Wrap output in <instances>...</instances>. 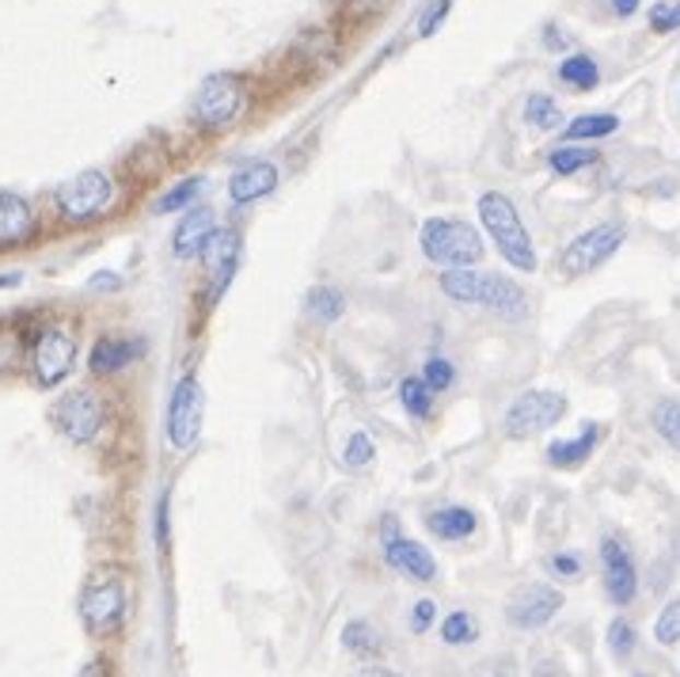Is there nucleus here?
I'll use <instances>...</instances> for the list:
<instances>
[{
	"instance_id": "nucleus-7",
	"label": "nucleus",
	"mask_w": 680,
	"mask_h": 677,
	"mask_svg": "<svg viewBox=\"0 0 680 677\" xmlns=\"http://www.w3.org/2000/svg\"><path fill=\"white\" fill-rule=\"evenodd\" d=\"M566 408H571V404H566L563 393H551V388H529V393H521L506 408L502 427H506L509 437H529V434H540V430L555 427L559 419L566 416Z\"/></svg>"
},
{
	"instance_id": "nucleus-8",
	"label": "nucleus",
	"mask_w": 680,
	"mask_h": 677,
	"mask_svg": "<svg viewBox=\"0 0 680 677\" xmlns=\"http://www.w3.org/2000/svg\"><path fill=\"white\" fill-rule=\"evenodd\" d=\"M77 365V336L61 324L43 328L31 350V370H35L38 388H58Z\"/></svg>"
},
{
	"instance_id": "nucleus-32",
	"label": "nucleus",
	"mask_w": 680,
	"mask_h": 677,
	"mask_svg": "<svg viewBox=\"0 0 680 677\" xmlns=\"http://www.w3.org/2000/svg\"><path fill=\"white\" fill-rule=\"evenodd\" d=\"M373 457H377V445H373V437L365 434V430H354V434L347 437V445H342V465L347 468H370Z\"/></svg>"
},
{
	"instance_id": "nucleus-40",
	"label": "nucleus",
	"mask_w": 680,
	"mask_h": 677,
	"mask_svg": "<svg viewBox=\"0 0 680 677\" xmlns=\"http://www.w3.org/2000/svg\"><path fill=\"white\" fill-rule=\"evenodd\" d=\"M80 677H115V674H110L107 658H95V663H87L84 670H80Z\"/></svg>"
},
{
	"instance_id": "nucleus-4",
	"label": "nucleus",
	"mask_w": 680,
	"mask_h": 677,
	"mask_svg": "<svg viewBox=\"0 0 680 677\" xmlns=\"http://www.w3.org/2000/svg\"><path fill=\"white\" fill-rule=\"evenodd\" d=\"M115 202V179L99 168H87L73 175L69 183H61L58 195H54V206H58L61 221L69 225H87V221H99L103 213Z\"/></svg>"
},
{
	"instance_id": "nucleus-44",
	"label": "nucleus",
	"mask_w": 680,
	"mask_h": 677,
	"mask_svg": "<svg viewBox=\"0 0 680 677\" xmlns=\"http://www.w3.org/2000/svg\"><path fill=\"white\" fill-rule=\"evenodd\" d=\"M23 282V270H4L0 275V290H12V285H20Z\"/></svg>"
},
{
	"instance_id": "nucleus-1",
	"label": "nucleus",
	"mask_w": 680,
	"mask_h": 677,
	"mask_svg": "<svg viewBox=\"0 0 680 677\" xmlns=\"http://www.w3.org/2000/svg\"><path fill=\"white\" fill-rule=\"evenodd\" d=\"M442 293L456 301V305L486 308L499 320H525L529 316V293L521 290V282H514L506 275H491V270H445Z\"/></svg>"
},
{
	"instance_id": "nucleus-27",
	"label": "nucleus",
	"mask_w": 680,
	"mask_h": 677,
	"mask_svg": "<svg viewBox=\"0 0 680 677\" xmlns=\"http://www.w3.org/2000/svg\"><path fill=\"white\" fill-rule=\"evenodd\" d=\"M650 423H654V430H658L661 442L673 445V450L680 453V396H666V400L654 404Z\"/></svg>"
},
{
	"instance_id": "nucleus-6",
	"label": "nucleus",
	"mask_w": 680,
	"mask_h": 677,
	"mask_svg": "<svg viewBox=\"0 0 680 677\" xmlns=\"http://www.w3.org/2000/svg\"><path fill=\"white\" fill-rule=\"evenodd\" d=\"M623 236H628V229H623L620 221H601V225H594V229H586V233H578L563 248V255L555 259L559 275H566V278L589 275V270L601 267L605 259H612V255L620 252Z\"/></svg>"
},
{
	"instance_id": "nucleus-25",
	"label": "nucleus",
	"mask_w": 680,
	"mask_h": 677,
	"mask_svg": "<svg viewBox=\"0 0 680 677\" xmlns=\"http://www.w3.org/2000/svg\"><path fill=\"white\" fill-rule=\"evenodd\" d=\"M559 81L578 87V92H589V87H597V81H601V69H597V61L589 54H571L559 66Z\"/></svg>"
},
{
	"instance_id": "nucleus-41",
	"label": "nucleus",
	"mask_w": 680,
	"mask_h": 677,
	"mask_svg": "<svg viewBox=\"0 0 680 677\" xmlns=\"http://www.w3.org/2000/svg\"><path fill=\"white\" fill-rule=\"evenodd\" d=\"M92 290H118V278H110V270H103V275L92 278Z\"/></svg>"
},
{
	"instance_id": "nucleus-19",
	"label": "nucleus",
	"mask_w": 680,
	"mask_h": 677,
	"mask_svg": "<svg viewBox=\"0 0 680 677\" xmlns=\"http://www.w3.org/2000/svg\"><path fill=\"white\" fill-rule=\"evenodd\" d=\"M278 187V168L270 161H251L244 164L239 172H232L228 179V198L236 206L255 202V198H267L270 190Z\"/></svg>"
},
{
	"instance_id": "nucleus-38",
	"label": "nucleus",
	"mask_w": 680,
	"mask_h": 677,
	"mask_svg": "<svg viewBox=\"0 0 680 677\" xmlns=\"http://www.w3.org/2000/svg\"><path fill=\"white\" fill-rule=\"evenodd\" d=\"M548 568L555 571L559 579H578V571H582V560L574 552H555L548 560Z\"/></svg>"
},
{
	"instance_id": "nucleus-29",
	"label": "nucleus",
	"mask_w": 680,
	"mask_h": 677,
	"mask_svg": "<svg viewBox=\"0 0 680 677\" xmlns=\"http://www.w3.org/2000/svg\"><path fill=\"white\" fill-rule=\"evenodd\" d=\"M476 640H479V620L471 617V612L456 609L442 620V643L445 647H464V643H476Z\"/></svg>"
},
{
	"instance_id": "nucleus-12",
	"label": "nucleus",
	"mask_w": 680,
	"mask_h": 677,
	"mask_svg": "<svg viewBox=\"0 0 680 677\" xmlns=\"http://www.w3.org/2000/svg\"><path fill=\"white\" fill-rule=\"evenodd\" d=\"M563 609V594L548 583H525L509 594L506 602V620L521 632H536V628L551 625L555 612Z\"/></svg>"
},
{
	"instance_id": "nucleus-15",
	"label": "nucleus",
	"mask_w": 680,
	"mask_h": 677,
	"mask_svg": "<svg viewBox=\"0 0 680 677\" xmlns=\"http://www.w3.org/2000/svg\"><path fill=\"white\" fill-rule=\"evenodd\" d=\"M384 563L399 575L414 579V583H434L437 575V563L430 556V548H422L419 540H407V537H388L384 540Z\"/></svg>"
},
{
	"instance_id": "nucleus-17",
	"label": "nucleus",
	"mask_w": 680,
	"mask_h": 677,
	"mask_svg": "<svg viewBox=\"0 0 680 677\" xmlns=\"http://www.w3.org/2000/svg\"><path fill=\"white\" fill-rule=\"evenodd\" d=\"M145 354V342L141 339H130V336H99L92 347V354H87V365H92L95 377H110V373L126 370V365H133L138 358Z\"/></svg>"
},
{
	"instance_id": "nucleus-42",
	"label": "nucleus",
	"mask_w": 680,
	"mask_h": 677,
	"mask_svg": "<svg viewBox=\"0 0 680 677\" xmlns=\"http://www.w3.org/2000/svg\"><path fill=\"white\" fill-rule=\"evenodd\" d=\"M543 43H548L551 50H566V46H571V38H566V35H555V27H548V35H543Z\"/></svg>"
},
{
	"instance_id": "nucleus-31",
	"label": "nucleus",
	"mask_w": 680,
	"mask_h": 677,
	"mask_svg": "<svg viewBox=\"0 0 680 677\" xmlns=\"http://www.w3.org/2000/svg\"><path fill=\"white\" fill-rule=\"evenodd\" d=\"M548 164H551V172H559V175H574V172L589 168V164H597V153L582 145H563L548 156Z\"/></svg>"
},
{
	"instance_id": "nucleus-28",
	"label": "nucleus",
	"mask_w": 680,
	"mask_h": 677,
	"mask_svg": "<svg viewBox=\"0 0 680 677\" xmlns=\"http://www.w3.org/2000/svg\"><path fill=\"white\" fill-rule=\"evenodd\" d=\"M308 313L316 316L319 324H335L347 313V297H342V290H335V285H316V290L308 293Z\"/></svg>"
},
{
	"instance_id": "nucleus-37",
	"label": "nucleus",
	"mask_w": 680,
	"mask_h": 677,
	"mask_svg": "<svg viewBox=\"0 0 680 677\" xmlns=\"http://www.w3.org/2000/svg\"><path fill=\"white\" fill-rule=\"evenodd\" d=\"M449 8H453V0H430L426 12L419 15V38H430V35H434V31L445 23V15H449Z\"/></svg>"
},
{
	"instance_id": "nucleus-5",
	"label": "nucleus",
	"mask_w": 680,
	"mask_h": 677,
	"mask_svg": "<svg viewBox=\"0 0 680 677\" xmlns=\"http://www.w3.org/2000/svg\"><path fill=\"white\" fill-rule=\"evenodd\" d=\"M80 620L92 635L107 640V635L122 632L126 625V583L118 575H99L84 586L80 594Z\"/></svg>"
},
{
	"instance_id": "nucleus-33",
	"label": "nucleus",
	"mask_w": 680,
	"mask_h": 677,
	"mask_svg": "<svg viewBox=\"0 0 680 677\" xmlns=\"http://www.w3.org/2000/svg\"><path fill=\"white\" fill-rule=\"evenodd\" d=\"M654 640H658L661 647H673V643H680V594L669 597V605L658 612V625H654Z\"/></svg>"
},
{
	"instance_id": "nucleus-14",
	"label": "nucleus",
	"mask_w": 680,
	"mask_h": 677,
	"mask_svg": "<svg viewBox=\"0 0 680 677\" xmlns=\"http://www.w3.org/2000/svg\"><path fill=\"white\" fill-rule=\"evenodd\" d=\"M601 568H605V591L615 605H631L638 594V575L631 552L623 548V540L605 537L601 540Z\"/></svg>"
},
{
	"instance_id": "nucleus-20",
	"label": "nucleus",
	"mask_w": 680,
	"mask_h": 677,
	"mask_svg": "<svg viewBox=\"0 0 680 677\" xmlns=\"http://www.w3.org/2000/svg\"><path fill=\"white\" fill-rule=\"evenodd\" d=\"M426 529L437 540H468L479 529V517L468 506H442V510H430Z\"/></svg>"
},
{
	"instance_id": "nucleus-30",
	"label": "nucleus",
	"mask_w": 680,
	"mask_h": 677,
	"mask_svg": "<svg viewBox=\"0 0 680 677\" xmlns=\"http://www.w3.org/2000/svg\"><path fill=\"white\" fill-rule=\"evenodd\" d=\"M525 122L536 126V130H559V122H563V110H559V103L551 100V95H529V103H525Z\"/></svg>"
},
{
	"instance_id": "nucleus-26",
	"label": "nucleus",
	"mask_w": 680,
	"mask_h": 677,
	"mask_svg": "<svg viewBox=\"0 0 680 677\" xmlns=\"http://www.w3.org/2000/svg\"><path fill=\"white\" fill-rule=\"evenodd\" d=\"M202 190H206V179H202V175H190V179L175 183L172 190H164V195L156 198V206H152V210H156V213H179V210H190V206H195V198L202 195Z\"/></svg>"
},
{
	"instance_id": "nucleus-43",
	"label": "nucleus",
	"mask_w": 680,
	"mask_h": 677,
	"mask_svg": "<svg viewBox=\"0 0 680 677\" xmlns=\"http://www.w3.org/2000/svg\"><path fill=\"white\" fill-rule=\"evenodd\" d=\"M354 677H403V674L388 670V666H365V670H357Z\"/></svg>"
},
{
	"instance_id": "nucleus-9",
	"label": "nucleus",
	"mask_w": 680,
	"mask_h": 677,
	"mask_svg": "<svg viewBox=\"0 0 680 677\" xmlns=\"http://www.w3.org/2000/svg\"><path fill=\"white\" fill-rule=\"evenodd\" d=\"M50 423L61 430L73 445H87L103 434V423H107V411H103V400L87 388H77V393H66L50 411Z\"/></svg>"
},
{
	"instance_id": "nucleus-36",
	"label": "nucleus",
	"mask_w": 680,
	"mask_h": 677,
	"mask_svg": "<svg viewBox=\"0 0 680 677\" xmlns=\"http://www.w3.org/2000/svg\"><path fill=\"white\" fill-rule=\"evenodd\" d=\"M650 27L658 35H669V31H680V0H658L650 8Z\"/></svg>"
},
{
	"instance_id": "nucleus-34",
	"label": "nucleus",
	"mask_w": 680,
	"mask_h": 677,
	"mask_svg": "<svg viewBox=\"0 0 680 677\" xmlns=\"http://www.w3.org/2000/svg\"><path fill=\"white\" fill-rule=\"evenodd\" d=\"M422 377H426V385L434 388V393H445V388H453L456 370H453L449 358L434 354V358H426V370H422Z\"/></svg>"
},
{
	"instance_id": "nucleus-39",
	"label": "nucleus",
	"mask_w": 680,
	"mask_h": 677,
	"mask_svg": "<svg viewBox=\"0 0 680 677\" xmlns=\"http://www.w3.org/2000/svg\"><path fill=\"white\" fill-rule=\"evenodd\" d=\"M434 617H437V602H430V597H422V602L419 605H414V609H411V628H414V632H426V628L430 625H434Z\"/></svg>"
},
{
	"instance_id": "nucleus-16",
	"label": "nucleus",
	"mask_w": 680,
	"mask_h": 677,
	"mask_svg": "<svg viewBox=\"0 0 680 677\" xmlns=\"http://www.w3.org/2000/svg\"><path fill=\"white\" fill-rule=\"evenodd\" d=\"M35 210L15 190H0V248H23L35 236Z\"/></svg>"
},
{
	"instance_id": "nucleus-45",
	"label": "nucleus",
	"mask_w": 680,
	"mask_h": 677,
	"mask_svg": "<svg viewBox=\"0 0 680 677\" xmlns=\"http://www.w3.org/2000/svg\"><path fill=\"white\" fill-rule=\"evenodd\" d=\"M156 537H160V545L167 540V495L160 499V529H156Z\"/></svg>"
},
{
	"instance_id": "nucleus-10",
	"label": "nucleus",
	"mask_w": 680,
	"mask_h": 677,
	"mask_svg": "<svg viewBox=\"0 0 680 677\" xmlns=\"http://www.w3.org/2000/svg\"><path fill=\"white\" fill-rule=\"evenodd\" d=\"M202 411H206L202 381L195 373H187L172 388V400H167V442L175 450H190L198 442V434H202Z\"/></svg>"
},
{
	"instance_id": "nucleus-3",
	"label": "nucleus",
	"mask_w": 680,
	"mask_h": 677,
	"mask_svg": "<svg viewBox=\"0 0 680 677\" xmlns=\"http://www.w3.org/2000/svg\"><path fill=\"white\" fill-rule=\"evenodd\" d=\"M419 244L422 255L430 262L445 270H460V267H476L483 259V236H479L476 225L468 221H456V218H430L422 221L419 229Z\"/></svg>"
},
{
	"instance_id": "nucleus-18",
	"label": "nucleus",
	"mask_w": 680,
	"mask_h": 677,
	"mask_svg": "<svg viewBox=\"0 0 680 677\" xmlns=\"http://www.w3.org/2000/svg\"><path fill=\"white\" fill-rule=\"evenodd\" d=\"M213 229H218V218H213L210 206H198V210L190 206L172 233V255L175 259H195L202 252V244L213 236Z\"/></svg>"
},
{
	"instance_id": "nucleus-2",
	"label": "nucleus",
	"mask_w": 680,
	"mask_h": 677,
	"mask_svg": "<svg viewBox=\"0 0 680 677\" xmlns=\"http://www.w3.org/2000/svg\"><path fill=\"white\" fill-rule=\"evenodd\" d=\"M476 213H479V221H483L486 236H491V244L499 248L502 259H506L514 270H521V275H532L536 248H532V236H529V229H525L521 213H517L514 198L502 195V190H486V195H479Z\"/></svg>"
},
{
	"instance_id": "nucleus-24",
	"label": "nucleus",
	"mask_w": 680,
	"mask_h": 677,
	"mask_svg": "<svg viewBox=\"0 0 680 677\" xmlns=\"http://www.w3.org/2000/svg\"><path fill=\"white\" fill-rule=\"evenodd\" d=\"M620 130V115H608V110H597V115H578L571 126H566V138L571 141H597L608 138V133Z\"/></svg>"
},
{
	"instance_id": "nucleus-22",
	"label": "nucleus",
	"mask_w": 680,
	"mask_h": 677,
	"mask_svg": "<svg viewBox=\"0 0 680 677\" xmlns=\"http://www.w3.org/2000/svg\"><path fill=\"white\" fill-rule=\"evenodd\" d=\"M434 388L426 385V377H407L399 381V404L411 419H430L434 416Z\"/></svg>"
},
{
	"instance_id": "nucleus-35",
	"label": "nucleus",
	"mask_w": 680,
	"mask_h": 677,
	"mask_svg": "<svg viewBox=\"0 0 680 677\" xmlns=\"http://www.w3.org/2000/svg\"><path fill=\"white\" fill-rule=\"evenodd\" d=\"M608 647H612L615 658H628L631 651H635V628L623 617H615L612 625H608Z\"/></svg>"
},
{
	"instance_id": "nucleus-23",
	"label": "nucleus",
	"mask_w": 680,
	"mask_h": 677,
	"mask_svg": "<svg viewBox=\"0 0 680 677\" xmlns=\"http://www.w3.org/2000/svg\"><path fill=\"white\" fill-rule=\"evenodd\" d=\"M342 647H347L350 655L373 658L384 651V643H380V632L370 625V620H350V625L342 628Z\"/></svg>"
},
{
	"instance_id": "nucleus-46",
	"label": "nucleus",
	"mask_w": 680,
	"mask_h": 677,
	"mask_svg": "<svg viewBox=\"0 0 680 677\" xmlns=\"http://www.w3.org/2000/svg\"><path fill=\"white\" fill-rule=\"evenodd\" d=\"M638 8V0H612V12L615 15H631Z\"/></svg>"
},
{
	"instance_id": "nucleus-21",
	"label": "nucleus",
	"mask_w": 680,
	"mask_h": 677,
	"mask_svg": "<svg viewBox=\"0 0 680 677\" xmlns=\"http://www.w3.org/2000/svg\"><path fill=\"white\" fill-rule=\"evenodd\" d=\"M597 442H601V427L586 423V430H582L578 437H566V442H551L548 445V465L551 468H578L582 460L597 450Z\"/></svg>"
},
{
	"instance_id": "nucleus-13",
	"label": "nucleus",
	"mask_w": 680,
	"mask_h": 677,
	"mask_svg": "<svg viewBox=\"0 0 680 677\" xmlns=\"http://www.w3.org/2000/svg\"><path fill=\"white\" fill-rule=\"evenodd\" d=\"M239 252H244V244H239L236 229H213V236L202 244V252H198V259H202V267H206V282H210V297L213 301L228 290L232 275H236V267H239Z\"/></svg>"
},
{
	"instance_id": "nucleus-11",
	"label": "nucleus",
	"mask_w": 680,
	"mask_h": 677,
	"mask_svg": "<svg viewBox=\"0 0 680 677\" xmlns=\"http://www.w3.org/2000/svg\"><path fill=\"white\" fill-rule=\"evenodd\" d=\"M239 107H244V84H239V77L213 73L198 87L190 110H195V122L206 126V130H225L232 118L239 115Z\"/></svg>"
}]
</instances>
